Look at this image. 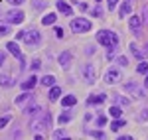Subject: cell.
Segmentation results:
<instances>
[{
  "mask_svg": "<svg viewBox=\"0 0 148 140\" xmlns=\"http://www.w3.org/2000/svg\"><path fill=\"white\" fill-rule=\"evenodd\" d=\"M97 42L101 44V46L107 47V51H114V47L119 46V36L114 34V32H109V30H103L97 34Z\"/></svg>",
  "mask_w": 148,
  "mask_h": 140,
  "instance_id": "1",
  "label": "cell"
},
{
  "mask_svg": "<svg viewBox=\"0 0 148 140\" xmlns=\"http://www.w3.org/2000/svg\"><path fill=\"white\" fill-rule=\"evenodd\" d=\"M49 124H51V115H49V113H42V115H38V118H34V120H32V124H30V128L34 130L36 134H40V132H42V130H46L47 126H49Z\"/></svg>",
  "mask_w": 148,
  "mask_h": 140,
  "instance_id": "2",
  "label": "cell"
},
{
  "mask_svg": "<svg viewBox=\"0 0 148 140\" xmlns=\"http://www.w3.org/2000/svg\"><path fill=\"white\" fill-rule=\"evenodd\" d=\"M69 26H71V30L77 32V34H85V32L91 30V22H89L87 18H75V20H71Z\"/></svg>",
  "mask_w": 148,
  "mask_h": 140,
  "instance_id": "3",
  "label": "cell"
},
{
  "mask_svg": "<svg viewBox=\"0 0 148 140\" xmlns=\"http://www.w3.org/2000/svg\"><path fill=\"white\" fill-rule=\"evenodd\" d=\"M24 42L28 44V46H40V42H42V36H40V32L38 30H28V34L24 32Z\"/></svg>",
  "mask_w": 148,
  "mask_h": 140,
  "instance_id": "4",
  "label": "cell"
},
{
  "mask_svg": "<svg viewBox=\"0 0 148 140\" xmlns=\"http://www.w3.org/2000/svg\"><path fill=\"white\" fill-rule=\"evenodd\" d=\"M6 47H8V51H10V53L14 55V57H18V59H20V67L24 69L26 61H24V53L20 51V47H18V44H16V42H8V44H6Z\"/></svg>",
  "mask_w": 148,
  "mask_h": 140,
  "instance_id": "5",
  "label": "cell"
},
{
  "mask_svg": "<svg viewBox=\"0 0 148 140\" xmlns=\"http://www.w3.org/2000/svg\"><path fill=\"white\" fill-rule=\"evenodd\" d=\"M6 20L10 24H20L24 20V12L22 10H10L8 14H6Z\"/></svg>",
  "mask_w": 148,
  "mask_h": 140,
  "instance_id": "6",
  "label": "cell"
},
{
  "mask_svg": "<svg viewBox=\"0 0 148 140\" xmlns=\"http://www.w3.org/2000/svg\"><path fill=\"white\" fill-rule=\"evenodd\" d=\"M123 89H125L126 93H132L134 97H144V89H140L136 83H126Z\"/></svg>",
  "mask_w": 148,
  "mask_h": 140,
  "instance_id": "7",
  "label": "cell"
},
{
  "mask_svg": "<svg viewBox=\"0 0 148 140\" xmlns=\"http://www.w3.org/2000/svg\"><path fill=\"white\" fill-rule=\"evenodd\" d=\"M119 79H121L119 69H109L107 73H105V81H107V83H116Z\"/></svg>",
  "mask_w": 148,
  "mask_h": 140,
  "instance_id": "8",
  "label": "cell"
},
{
  "mask_svg": "<svg viewBox=\"0 0 148 140\" xmlns=\"http://www.w3.org/2000/svg\"><path fill=\"white\" fill-rule=\"evenodd\" d=\"M83 77H85V81H87V83H93V81H95V69H93L89 63L83 67Z\"/></svg>",
  "mask_w": 148,
  "mask_h": 140,
  "instance_id": "9",
  "label": "cell"
},
{
  "mask_svg": "<svg viewBox=\"0 0 148 140\" xmlns=\"http://www.w3.org/2000/svg\"><path fill=\"white\" fill-rule=\"evenodd\" d=\"M57 10L61 12V14H63V16H71V14H73V10H71V6H69V4H65V2H63V0H57Z\"/></svg>",
  "mask_w": 148,
  "mask_h": 140,
  "instance_id": "10",
  "label": "cell"
},
{
  "mask_svg": "<svg viewBox=\"0 0 148 140\" xmlns=\"http://www.w3.org/2000/svg\"><path fill=\"white\" fill-rule=\"evenodd\" d=\"M40 111H42V109L38 105H28L24 109V115H26V117H38V115H42Z\"/></svg>",
  "mask_w": 148,
  "mask_h": 140,
  "instance_id": "11",
  "label": "cell"
},
{
  "mask_svg": "<svg viewBox=\"0 0 148 140\" xmlns=\"http://www.w3.org/2000/svg\"><path fill=\"white\" fill-rule=\"evenodd\" d=\"M103 101H107V95H103V93H99V95H91V97L87 99V105H101Z\"/></svg>",
  "mask_w": 148,
  "mask_h": 140,
  "instance_id": "12",
  "label": "cell"
},
{
  "mask_svg": "<svg viewBox=\"0 0 148 140\" xmlns=\"http://www.w3.org/2000/svg\"><path fill=\"white\" fill-rule=\"evenodd\" d=\"M130 30H132V32H138V30H140V26H142V18H140V16H130Z\"/></svg>",
  "mask_w": 148,
  "mask_h": 140,
  "instance_id": "13",
  "label": "cell"
},
{
  "mask_svg": "<svg viewBox=\"0 0 148 140\" xmlns=\"http://www.w3.org/2000/svg\"><path fill=\"white\" fill-rule=\"evenodd\" d=\"M71 51H63L61 55H59V63H61V67H69V63H71Z\"/></svg>",
  "mask_w": 148,
  "mask_h": 140,
  "instance_id": "14",
  "label": "cell"
},
{
  "mask_svg": "<svg viewBox=\"0 0 148 140\" xmlns=\"http://www.w3.org/2000/svg\"><path fill=\"white\" fill-rule=\"evenodd\" d=\"M61 105H63V107L77 105V97H75V95H67V97H63V99H61Z\"/></svg>",
  "mask_w": 148,
  "mask_h": 140,
  "instance_id": "15",
  "label": "cell"
},
{
  "mask_svg": "<svg viewBox=\"0 0 148 140\" xmlns=\"http://www.w3.org/2000/svg\"><path fill=\"white\" fill-rule=\"evenodd\" d=\"M36 81H38V79H36L34 75H32V77H28V79L22 83V89H24V91H32V89H34V85H36Z\"/></svg>",
  "mask_w": 148,
  "mask_h": 140,
  "instance_id": "16",
  "label": "cell"
},
{
  "mask_svg": "<svg viewBox=\"0 0 148 140\" xmlns=\"http://www.w3.org/2000/svg\"><path fill=\"white\" fill-rule=\"evenodd\" d=\"M123 126H126V122H125V118H114L113 122H111V130H121Z\"/></svg>",
  "mask_w": 148,
  "mask_h": 140,
  "instance_id": "17",
  "label": "cell"
},
{
  "mask_svg": "<svg viewBox=\"0 0 148 140\" xmlns=\"http://www.w3.org/2000/svg\"><path fill=\"white\" fill-rule=\"evenodd\" d=\"M32 97H34V95L30 93V91H28V93H24V95H20V97L16 99V105H24V103H30V101H32Z\"/></svg>",
  "mask_w": 148,
  "mask_h": 140,
  "instance_id": "18",
  "label": "cell"
},
{
  "mask_svg": "<svg viewBox=\"0 0 148 140\" xmlns=\"http://www.w3.org/2000/svg\"><path fill=\"white\" fill-rule=\"evenodd\" d=\"M12 85H14V79H10L4 73H0V87H12Z\"/></svg>",
  "mask_w": 148,
  "mask_h": 140,
  "instance_id": "19",
  "label": "cell"
},
{
  "mask_svg": "<svg viewBox=\"0 0 148 140\" xmlns=\"http://www.w3.org/2000/svg\"><path fill=\"white\" fill-rule=\"evenodd\" d=\"M56 20H57L56 14H46V16L42 18V24H44V26H51V24H56Z\"/></svg>",
  "mask_w": 148,
  "mask_h": 140,
  "instance_id": "20",
  "label": "cell"
},
{
  "mask_svg": "<svg viewBox=\"0 0 148 140\" xmlns=\"http://www.w3.org/2000/svg\"><path fill=\"white\" fill-rule=\"evenodd\" d=\"M130 51H132V55H134L136 59H140V57H144V55H146L142 49H138V47H136V44H130Z\"/></svg>",
  "mask_w": 148,
  "mask_h": 140,
  "instance_id": "21",
  "label": "cell"
},
{
  "mask_svg": "<svg viewBox=\"0 0 148 140\" xmlns=\"http://www.w3.org/2000/svg\"><path fill=\"white\" fill-rule=\"evenodd\" d=\"M130 10H132V8H130V2H123L121 8H119V14H121V16H126V14H130Z\"/></svg>",
  "mask_w": 148,
  "mask_h": 140,
  "instance_id": "22",
  "label": "cell"
},
{
  "mask_svg": "<svg viewBox=\"0 0 148 140\" xmlns=\"http://www.w3.org/2000/svg\"><path fill=\"white\" fill-rule=\"evenodd\" d=\"M42 85H46V87H56V77H53V75H46V77L42 79Z\"/></svg>",
  "mask_w": 148,
  "mask_h": 140,
  "instance_id": "23",
  "label": "cell"
},
{
  "mask_svg": "<svg viewBox=\"0 0 148 140\" xmlns=\"http://www.w3.org/2000/svg\"><path fill=\"white\" fill-rule=\"evenodd\" d=\"M59 95H61V89H59V87H51V91H49V101H51V103L57 101Z\"/></svg>",
  "mask_w": 148,
  "mask_h": 140,
  "instance_id": "24",
  "label": "cell"
},
{
  "mask_svg": "<svg viewBox=\"0 0 148 140\" xmlns=\"http://www.w3.org/2000/svg\"><path fill=\"white\" fill-rule=\"evenodd\" d=\"M109 113H111V117H114V118H121L123 117V109H121V107H111V109H109Z\"/></svg>",
  "mask_w": 148,
  "mask_h": 140,
  "instance_id": "25",
  "label": "cell"
},
{
  "mask_svg": "<svg viewBox=\"0 0 148 140\" xmlns=\"http://www.w3.org/2000/svg\"><path fill=\"white\" fill-rule=\"evenodd\" d=\"M136 73H140V75H146V73H148V63H146V61H142V63H138V67H136Z\"/></svg>",
  "mask_w": 148,
  "mask_h": 140,
  "instance_id": "26",
  "label": "cell"
},
{
  "mask_svg": "<svg viewBox=\"0 0 148 140\" xmlns=\"http://www.w3.org/2000/svg\"><path fill=\"white\" fill-rule=\"evenodd\" d=\"M71 120V111H65L61 117H59V124H65V122H69Z\"/></svg>",
  "mask_w": 148,
  "mask_h": 140,
  "instance_id": "27",
  "label": "cell"
},
{
  "mask_svg": "<svg viewBox=\"0 0 148 140\" xmlns=\"http://www.w3.org/2000/svg\"><path fill=\"white\" fill-rule=\"evenodd\" d=\"M10 120H12V117H10V115H4V117L0 118V128H4V126H6V124H8Z\"/></svg>",
  "mask_w": 148,
  "mask_h": 140,
  "instance_id": "28",
  "label": "cell"
},
{
  "mask_svg": "<svg viewBox=\"0 0 148 140\" xmlns=\"http://www.w3.org/2000/svg\"><path fill=\"white\" fill-rule=\"evenodd\" d=\"M114 103H116V107L119 105H128V99H126V97H114Z\"/></svg>",
  "mask_w": 148,
  "mask_h": 140,
  "instance_id": "29",
  "label": "cell"
},
{
  "mask_svg": "<svg viewBox=\"0 0 148 140\" xmlns=\"http://www.w3.org/2000/svg\"><path fill=\"white\" fill-rule=\"evenodd\" d=\"M116 63H119V65H123V67H125L126 63H128V59H126L125 55H119V57H116Z\"/></svg>",
  "mask_w": 148,
  "mask_h": 140,
  "instance_id": "30",
  "label": "cell"
},
{
  "mask_svg": "<svg viewBox=\"0 0 148 140\" xmlns=\"http://www.w3.org/2000/svg\"><path fill=\"white\" fill-rule=\"evenodd\" d=\"M91 136L93 138H105V134H103L101 130H91Z\"/></svg>",
  "mask_w": 148,
  "mask_h": 140,
  "instance_id": "31",
  "label": "cell"
},
{
  "mask_svg": "<svg viewBox=\"0 0 148 140\" xmlns=\"http://www.w3.org/2000/svg\"><path fill=\"white\" fill-rule=\"evenodd\" d=\"M40 67H42V61H40V59H36V61H32V69H34V71H38Z\"/></svg>",
  "mask_w": 148,
  "mask_h": 140,
  "instance_id": "32",
  "label": "cell"
},
{
  "mask_svg": "<svg viewBox=\"0 0 148 140\" xmlns=\"http://www.w3.org/2000/svg\"><path fill=\"white\" fill-rule=\"evenodd\" d=\"M91 14H93V16H97V18H99V16L103 14V8H101V6H97V8H93V12H91Z\"/></svg>",
  "mask_w": 148,
  "mask_h": 140,
  "instance_id": "33",
  "label": "cell"
},
{
  "mask_svg": "<svg viewBox=\"0 0 148 140\" xmlns=\"http://www.w3.org/2000/svg\"><path fill=\"white\" fill-rule=\"evenodd\" d=\"M34 6H36V8H46V0H36Z\"/></svg>",
  "mask_w": 148,
  "mask_h": 140,
  "instance_id": "34",
  "label": "cell"
},
{
  "mask_svg": "<svg viewBox=\"0 0 148 140\" xmlns=\"http://www.w3.org/2000/svg\"><path fill=\"white\" fill-rule=\"evenodd\" d=\"M138 120H148V109H144V111L140 113V117H138Z\"/></svg>",
  "mask_w": 148,
  "mask_h": 140,
  "instance_id": "35",
  "label": "cell"
},
{
  "mask_svg": "<svg viewBox=\"0 0 148 140\" xmlns=\"http://www.w3.org/2000/svg\"><path fill=\"white\" fill-rule=\"evenodd\" d=\"M105 122H107V118H105V117H99V118H97V126H105Z\"/></svg>",
  "mask_w": 148,
  "mask_h": 140,
  "instance_id": "36",
  "label": "cell"
},
{
  "mask_svg": "<svg viewBox=\"0 0 148 140\" xmlns=\"http://www.w3.org/2000/svg\"><path fill=\"white\" fill-rule=\"evenodd\" d=\"M8 32H10V30H8V26H0V36H6Z\"/></svg>",
  "mask_w": 148,
  "mask_h": 140,
  "instance_id": "37",
  "label": "cell"
},
{
  "mask_svg": "<svg viewBox=\"0 0 148 140\" xmlns=\"http://www.w3.org/2000/svg\"><path fill=\"white\" fill-rule=\"evenodd\" d=\"M56 38H59V40L63 38V30L61 28H56Z\"/></svg>",
  "mask_w": 148,
  "mask_h": 140,
  "instance_id": "38",
  "label": "cell"
},
{
  "mask_svg": "<svg viewBox=\"0 0 148 140\" xmlns=\"http://www.w3.org/2000/svg\"><path fill=\"white\" fill-rule=\"evenodd\" d=\"M85 53H87V55H93V53H95V47H87V49H85Z\"/></svg>",
  "mask_w": 148,
  "mask_h": 140,
  "instance_id": "39",
  "label": "cell"
},
{
  "mask_svg": "<svg viewBox=\"0 0 148 140\" xmlns=\"http://www.w3.org/2000/svg\"><path fill=\"white\" fill-rule=\"evenodd\" d=\"M4 59H6V55H4V51H0V67L4 65Z\"/></svg>",
  "mask_w": 148,
  "mask_h": 140,
  "instance_id": "40",
  "label": "cell"
},
{
  "mask_svg": "<svg viewBox=\"0 0 148 140\" xmlns=\"http://www.w3.org/2000/svg\"><path fill=\"white\" fill-rule=\"evenodd\" d=\"M10 4H14V6H18V4H22V2H26V0H8Z\"/></svg>",
  "mask_w": 148,
  "mask_h": 140,
  "instance_id": "41",
  "label": "cell"
},
{
  "mask_svg": "<svg viewBox=\"0 0 148 140\" xmlns=\"http://www.w3.org/2000/svg\"><path fill=\"white\" fill-rule=\"evenodd\" d=\"M114 6H116V0H109V10H113Z\"/></svg>",
  "mask_w": 148,
  "mask_h": 140,
  "instance_id": "42",
  "label": "cell"
},
{
  "mask_svg": "<svg viewBox=\"0 0 148 140\" xmlns=\"http://www.w3.org/2000/svg\"><path fill=\"white\" fill-rule=\"evenodd\" d=\"M116 140H134V138H132V136H119Z\"/></svg>",
  "mask_w": 148,
  "mask_h": 140,
  "instance_id": "43",
  "label": "cell"
},
{
  "mask_svg": "<svg viewBox=\"0 0 148 140\" xmlns=\"http://www.w3.org/2000/svg\"><path fill=\"white\" fill-rule=\"evenodd\" d=\"M63 136V130H56V138H61Z\"/></svg>",
  "mask_w": 148,
  "mask_h": 140,
  "instance_id": "44",
  "label": "cell"
},
{
  "mask_svg": "<svg viewBox=\"0 0 148 140\" xmlns=\"http://www.w3.org/2000/svg\"><path fill=\"white\" fill-rule=\"evenodd\" d=\"M34 140H44V136H42V134H36V138Z\"/></svg>",
  "mask_w": 148,
  "mask_h": 140,
  "instance_id": "45",
  "label": "cell"
},
{
  "mask_svg": "<svg viewBox=\"0 0 148 140\" xmlns=\"http://www.w3.org/2000/svg\"><path fill=\"white\" fill-rule=\"evenodd\" d=\"M144 85L148 87V73H146V79H144Z\"/></svg>",
  "mask_w": 148,
  "mask_h": 140,
  "instance_id": "46",
  "label": "cell"
},
{
  "mask_svg": "<svg viewBox=\"0 0 148 140\" xmlns=\"http://www.w3.org/2000/svg\"><path fill=\"white\" fill-rule=\"evenodd\" d=\"M59 140H71V138H59Z\"/></svg>",
  "mask_w": 148,
  "mask_h": 140,
  "instance_id": "47",
  "label": "cell"
},
{
  "mask_svg": "<svg viewBox=\"0 0 148 140\" xmlns=\"http://www.w3.org/2000/svg\"><path fill=\"white\" fill-rule=\"evenodd\" d=\"M97 2H99V0H97Z\"/></svg>",
  "mask_w": 148,
  "mask_h": 140,
  "instance_id": "48",
  "label": "cell"
}]
</instances>
